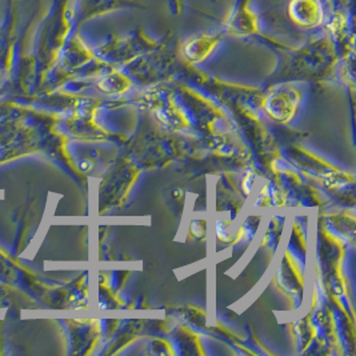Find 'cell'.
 I'll return each instance as SVG.
<instances>
[{"mask_svg":"<svg viewBox=\"0 0 356 356\" xmlns=\"http://www.w3.org/2000/svg\"><path fill=\"white\" fill-rule=\"evenodd\" d=\"M225 33L235 38L259 36L260 17L252 7V0H235L225 22Z\"/></svg>","mask_w":356,"mask_h":356,"instance_id":"obj_1","label":"cell"},{"mask_svg":"<svg viewBox=\"0 0 356 356\" xmlns=\"http://www.w3.org/2000/svg\"><path fill=\"white\" fill-rule=\"evenodd\" d=\"M145 10V4L138 0H75V23L81 27L84 23L122 10Z\"/></svg>","mask_w":356,"mask_h":356,"instance_id":"obj_2","label":"cell"},{"mask_svg":"<svg viewBox=\"0 0 356 356\" xmlns=\"http://www.w3.org/2000/svg\"><path fill=\"white\" fill-rule=\"evenodd\" d=\"M287 15L295 26L305 30L316 29L325 22L322 0H289Z\"/></svg>","mask_w":356,"mask_h":356,"instance_id":"obj_3","label":"cell"},{"mask_svg":"<svg viewBox=\"0 0 356 356\" xmlns=\"http://www.w3.org/2000/svg\"><path fill=\"white\" fill-rule=\"evenodd\" d=\"M162 43L152 40L147 33L139 29L127 36H113V39L104 44V52L108 55H118V56H129L135 49H158Z\"/></svg>","mask_w":356,"mask_h":356,"instance_id":"obj_4","label":"cell"},{"mask_svg":"<svg viewBox=\"0 0 356 356\" xmlns=\"http://www.w3.org/2000/svg\"><path fill=\"white\" fill-rule=\"evenodd\" d=\"M223 33H200L190 36L181 46L184 58L191 63L204 62L219 46Z\"/></svg>","mask_w":356,"mask_h":356,"instance_id":"obj_5","label":"cell"},{"mask_svg":"<svg viewBox=\"0 0 356 356\" xmlns=\"http://www.w3.org/2000/svg\"><path fill=\"white\" fill-rule=\"evenodd\" d=\"M299 94L293 88H277L274 90L266 100L268 113L277 119L290 118L298 104Z\"/></svg>","mask_w":356,"mask_h":356,"instance_id":"obj_6","label":"cell"},{"mask_svg":"<svg viewBox=\"0 0 356 356\" xmlns=\"http://www.w3.org/2000/svg\"><path fill=\"white\" fill-rule=\"evenodd\" d=\"M100 86L104 91H108V92L118 91L119 92V91H123L124 88H127L129 79L119 72H113V74H108L107 76H104V79L100 81Z\"/></svg>","mask_w":356,"mask_h":356,"instance_id":"obj_7","label":"cell"}]
</instances>
